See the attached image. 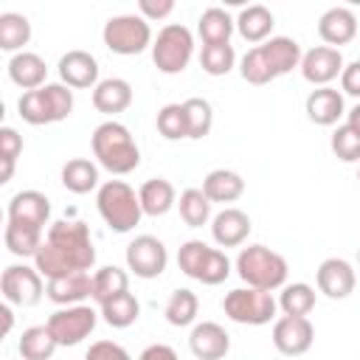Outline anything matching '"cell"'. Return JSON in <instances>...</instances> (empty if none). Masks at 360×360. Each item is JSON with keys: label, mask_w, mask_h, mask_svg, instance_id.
I'll use <instances>...</instances> for the list:
<instances>
[{"label": "cell", "mask_w": 360, "mask_h": 360, "mask_svg": "<svg viewBox=\"0 0 360 360\" xmlns=\"http://www.w3.org/2000/svg\"><path fill=\"white\" fill-rule=\"evenodd\" d=\"M96 264V248L90 239V228L79 219H59L48 228L42 248L34 256V267L45 278L90 270Z\"/></svg>", "instance_id": "1"}, {"label": "cell", "mask_w": 360, "mask_h": 360, "mask_svg": "<svg viewBox=\"0 0 360 360\" xmlns=\"http://www.w3.org/2000/svg\"><path fill=\"white\" fill-rule=\"evenodd\" d=\"M90 143H93V155L98 166H104L112 174H129L141 163V149L121 121H112V118L101 121L93 129Z\"/></svg>", "instance_id": "2"}, {"label": "cell", "mask_w": 360, "mask_h": 360, "mask_svg": "<svg viewBox=\"0 0 360 360\" xmlns=\"http://www.w3.org/2000/svg\"><path fill=\"white\" fill-rule=\"evenodd\" d=\"M17 110H20V118L34 127L65 121L73 112V90L62 82H48L37 90L22 93L17 101Z\"/></svg>", "instance_id": "3"}, {"label": "cell", "mask_w": 360, "mask_h": 360, "mask_svg": "<svg viewBox=\"0 0 360 360\" xmlns=\"http://www.w3.org/2000/svg\"><path fill=\"white\" fill-rule=\"evenodd\" d=\"M96 208H98L101 219L115 233L132 231L141 222V217H143L141 197L124 180H107V183H101L98 186V194H96Z\"/></svg>", "instance_id": "4"}, {"label": "cell", "mask_w": 360, "mask_h": 360, "mask_svg": "<svg viewBox=\"0 0 360 360\" xmlns=\"http://www.w3.org/2000/svg\"><path fill=\"white\" fill-rule=\"evenodd\" d=\"M236 273L248 287L273 292L287 281V259L264 245H248L236 256Z\"/></svg>", "instance_id": "5"}, {"label": "cell", "mask_w": 360, "mask_h": 360, "mask_svg": "<svg viewBox=\"0 0 360 360\" xmlns=\"http://www.w3.org/2000/svg\"><path fill=\"white\" fill-rule=\"evenodd\" d=\"M191 53H194V37L183 22L163 25L152 42V62L166 76L183 73L191 62Z\"/></svg>", "instance_id": "6"}, {"label": "cell", "mask_w": 360, "mask_h": 360, "mask_svg": "<svg viewBox=\"0 0 360 360\" xmlns=\"http://www.w3.org/2000/svg\"><path fill=\"white\" fill-rule=\"evenodd\" d=\"M101 39L118 56H138L152 45V28L141 14H115L104 22Z\"/></svg>", "instance_id": "7"}, {"label": "cell", "mask_w": 360, "mask_h": 360, "mask_svg": "<svg viewBox=\"0 0 360 360\" xmlns=\"http://www.w3.org/2000/svg\"><path fill=\"white\" fill-rule=\"evenodd\" d=\"M278 301L267 292V290H256V287H236L222 298V309L233 323H245V326H262L270 323L276 315Z\"/></svg>", "instance_id": "8"}, {"label": "cell", "mask_w": 360, "mask_h": 360, "mask_svg": "<svg viewBox=\"0 0 360 360\" xmlns=\"http://www.w3.org/2000/svg\"><path fill=\"white\" fill-rule=\"evenodd\" d=\"M98 312L87 304H76V307H62L48 318V329L56 338L59 346H79L93 329H96Z\"/></svg>", "instance_id": "9"}, {"label": "cell", "mask_w": 360, "mask_h": 360, "mask_svg": "<svg viewBox=\"0 0 360 360\" xmlns=\"http://www.w3.org/2000/svg\"><path fill=\"white\" fill-rule=\"evenodd\" d=\"M0 290H3V298L14 307H34L45 292L42 273L28 264H8L0 276Z\"/></svg>", "instance_id": "10"}, {"label": "cell", "mask_w": 360, "mask_h": 360, "mask_svg": "<svg viewBox=\"0 0 360 360\" xmlns=\"http://www.w3.org/2000/svg\"><path fill=\"white\" fill-rule=\"evenodd\" d=\"M166 264H169V253L158 236L141 233L127 245V267L138 278H158L166 270Z\"/></svg>", "instance_id": "11"}, {"label": "cell", "mask_w": 360, "mask_h": 360, "mask_svg": "<svg viewBox=\"0 0 360 360\" xmlns=\"http://www.w3.org/2000/svg\"><path fill=\"white\" fill-rule=\"evenodd\" d=\"M315 340V326L304 315H281L273 323V346L284 357H301Z\"/></svg>", "instance_id": "12"}, {"label": "cell", "mask_w": 360, "mask_h": 360, "mask_svg": "<svg viewBox=\"0 0 360 360\" xmlns=\"http://www.w3.org/2000/svg\"><path fill=\"white\" fill-rule=\"evenodd\" d=\"M6 217H8V222H14V225H25V228L45 231V225H48V219H51V200H48L42 191H37V188L17 191V194L8 200Z\"/></svg>", "instance_id": "13"}, {"label": "cell", "mask_w": 360, "mask_h": 360, "mask_svg": "<svg viewBox=\"0 0 360 360\" xmlns=\"http://www.w3.org/2000/svg\"><path fill=\"white\" fill-rule=\"evenodd\" d=\"M301 76L309 84L318 87H329L332 79H338L343 73V53L340 48H329V45H315L301 56Z\"/></svg>", "instance_id": "14"}, {"label": "cell", "mask_w": 360, "mask_h": 360, "mask_svg": "<svg viewBox=\"0 0 360 360\" xmlns=\"http://www.w3.org/2000/svg\"><path fill=\"white\" fill-rule=\"evenodd\" d=\"M354 267L346 262V259H338V256H332V259H323L321 264H318V270H315V284H318V290L326 295V298H335V301H340V298H349L352 295V290H354Z\"/></svg>", "instance_id": "15"}, {"label": "cell", "mask_w": 360, "mask_h": 360, "mask_svg": "<svg viewBox=\"0 0 360 360\" xmlns=\"http://www.w3.org/2000/svg\"><path fill=\"white\" fill-rule=\"evenodd\" d=\"M45 295L59 304V307H76L84 298H93V276L87 270L79 273H68V276H56L48 278L45 284Z\"/></svg>", "instance_id": "16"}, {"label": "cell", "mask_w": 360, "mask_h": 360, "mask_svg": "<svg viewBox=\"0 0 360 360\" xmlns=\"http://www.w3.org/2000/svg\"><path fill=\"white\" fill-rule=\"evenodd\" d=\"M188 349L197 360H222L231 349V335L214 323V321H202L191 329L188 335Z\"/></svg>", "instance_id": "17"}, {"label": "cell", "mask_w": 360, "mask_h": 360, "mask_svg": "<svg viewBox=\"0 0 360 360\" xmlns=\"http://www.w3.org/2000/svg\"><path fill=\"white\" fill-rule=\"evenodd\" d=\"M318 34L321 39L329 45V48H338V45H346L357 37V17L352 8L346 6H332L321 14L318 20Z\"/></svg>", "instance_id": "18"}, {"label": "cell", "mask_w": 360, "mask_h": 360, "mask_svg": "<svg viewBox=\"0 0 360 360\" xmlns=\"http://www.w3.org/2000/svg\"><path fill=\"white\" fill-rule=\"evenodd\" d=\"M59 79L68 87H96L98 84V62L87 51H68L59 59Z\"/></svg>", "instance_id": "19"}, {"label": "cell", "mask_w": 360, "mask_h": 360, "mask_svg": "<svg viewBox=\"0 0 360 360\" xmlns=\"http://www.w3.org/2000/svg\"><path fill=\"white\" fill-rule=\"evenodd\" d=\"M250 233V217L239 208H222L211 219V236L219 248H236Z\"/></svg>", "instance_id": "20"}, {"label": "cell", "mask_w": 360, "mask_h": 360, "mask_svg": "<svg viewBox=\"0 0 360 360\" xmlns=\"http://www.w3.org/2000/svg\"><path fill=\"white\" fill-rule=\"evenodd\" d=\"M45 76H48V65H45V59H42L39 53H34V51H20V53H14V56L8 59V79H11L17 87H22L25 93H28V90H37V87H42V84H48Z\"/></svg>", "instance_id": "21"}, {"label": "cell", "mask_w": 360, "mask_h": 360, "mask_svg": "<svg viewBox=\"0 0 360 360\" xmlns=\"http://www.w3.org/2000/svg\"><path fill=\"white\" fill-rule=\"evenodd\" d=\"M129 104H132V84L127 79L110 76V79H101L93 87V107L104 115L124 112Z\"/></svg>", "instance_id": "22"}, {"label": "cell", "mask_w": 360, "mask_h": 360, "mask_svg": "<svg viewBox=\"0 0 360 360\" xmlns=\"http://www.w3.org/2000/svg\"><path fill=\"white\" fill-rule=\"evenodd\" d=\"M307 118L318 127H332L338 124V118L346 112L343 110V93H338L335 87H318L307 96Z\"/></svg>", "instance_id": "23"}, {"label": "cell", "mask_w": 360, "mask_h": 360, "mask_svg": "<svg viewBox=\"0 0 360 360\" xmlns=\"http://www.w3.org/2000/svg\"><path fill=\"white\" fill-rule=\"evenodd\" d=\"M273 25H276L273 11L267 6H259V3L245 6L239 11V17H236V31H239V37L245 42H267Z\"/></svg>", "instance_id": "24"}, {"label": "cell", "mask_w": 360, "mask_h": 360, "mask_svg": "<svg viewBox=\"0 0 360 360\" xmlns=\"http://www.w3.org/2000/svg\"><path fill=\"white\" fill-rule=\"evenodd\" d=\"M262 51H264V56H267L276 79L284 76V73H290L292 68H298L301 65V56H304L301 53V45L292 37H270L267 42H262Z\"/></svg>", "instance_id": "25"}, {"label": "cell", "mask_w": 360, "mask_h": 360, "mask_svg": "<svg viewBox=\"0 0 360 360\" xmlns=\"http://www.w3.org/2000/svg\"><path fill=\"white\" fill-rule=\"evenodd\" d=\"M233 28H236V20H233L225 8H219V6L205 8V11L200 14V20H197V34H200L202 45L228 42L231 34H233Z\"/></svg>", "instance_id": "26"}, {"label": "cell", "mask_w": 360, "mask_h": 360, "mask_svg": "<svg viewBox=\"0 0 360 360\" xmlns=\"http://www.w3.org/2000/svg\"><path fill=\"white\" fill-rule=\"evenodd\" d=\"M245 191V180L231 169H214L202 180V194L211 202H233Z\"/></svg>", "instance_id": "27"}, {"label": "cell", "mask_w": 360, "mask_h": 360, "mask_svg": "<svg viewBox=\"0 0 360 360\" xmlns=\"http://www.w3.org/2000/svg\"><path fill=\"white\" fill-rule=\"evenodd\" d=\"M138 197H141V208L146 217H163L174 205V186L166 177H149L141 186Z\"/></svg>", "instance_id": "28"}, {"label": "cell", "mask_w": 360, "mask_h": 360, "mask_svg": "<svg viewBox=\"0 0 360 360\" xmlns=\"http://www.w3.org/2000/svg\"><path fill=\"white\" fill-rule=\"evenodd\" d=\"M121 292H129V276L127 270L115 267V264H107L101 270L93 273V301L98 307H104L107 301L118 298Z\"/></svg>", "instance_id": "29"}, {"label": "cell", "mask_w": 360, "mask_h": 360, "mask_svg": "<svg viewBox=\"0 0 360 360\" xmlns=\"http://www.w3.org/2000/svg\"><path fill=\"white\" fill-rule=\"evenodd\" d=\"M62 186L73 194H87L98 186V166L87 158H73L62 166Z\"/></svg>", "instance_id": "30"}, {"label": "cell", "mask_w": 360, "mask_h": 360, "mask_svg": "<svg viewBox=\"0 0 360 360\" xmlns=\"http://www.w3.org/2000/svg\"><path fill=\"white\" fill-rule=\"evenodd\" d=\"M56 338L51 335L48 326H28L20 335V357L22 360H51L56 352Z\"/></svg>", "instance_id": "31"}, {"label": "cell", "mask_w": 360, "mask_h": 360, "mask_svg": "<svg viewBox=\"0 0 360 360\" xmlns=\"http://www.w3.org/2000/svg\"><path fill=\"white\" fill-rule=\"evenodd\" d=\"M28 39H31V22H28V17L25 14H17V11H3L0 14V48L20 53V48L28 45Z\"/></svg>", "instance_id": "32"}, {"label": "cell", "mask_w": 360, "mask_h": 360, "mask_svg": "<svg viewBox=\"0 0 360 360\" xmlns=\"http://www.w3.org/2000/svg\"><path fill=\"white\" fill-rule=\"evenodd\" d=\"M138 315H141V304H138V298H135L132 292H121L118 298H112V301H107V304L101 307L104 323H110V326H115V329L132 326V323L138 321Z\"/></svg>", "instance_id": "33"}, {"label": "cell", "mask_w": 360, "mask_h": 360, "mask_svg": "<svg viewBox=\"0 0 360 360\" xmlns=\"http://www.w3.org/2000/svg\"><path fill=\"white\" fill-rule=\"evenodd\" d=\"M177 208L188 228H202L211 219V200L202 194V188H186L177 200Z\"/></svg>", "instance_id": "34"}, {"label": "cell", "mask_w": 360, "mask_h": 360, "mask_svg": "<svg viewBox=\"0 0 360 360\" xmlns=\"http://www.w3.org/2000/svg\"><path fill=\"white\" fill-rule=\"evenodd\" d=\"M197 309H200V301H197V295H194L191 290L180 287V290H174V292L169 295L163 315H166V321H169L172 326H188V323H194V318H197Z\"/></svg>", "instance_id": "35"}, {"label": "cell", "mask_w": 360, "mask_h": 360, "mask_svg": "<svg viewBox=\"0 0 360 360\" xmlns=\"http://www.w3.org/2000/svg\"><path fill=\"white\" fill-rule=\"evenodd\" d=\"M6 248L14 253V256H37V250L42 248V231L37 228H25V225H14V222H6Z\"/></svg>", "instance_id": "36"}, {"label": "cell", "mask_w": 360, "mask_h": 360, "mask_svg": "<svg viewBox=\"0 0 360 360\" xmlns=\"http://www.w3.org/2000/svg\"><path fill=\"white\" fill-rule=\"evenodd\" d=\"M278 307L284 315H309L315 309V290L304 281H295V284H284L281 295H278Z\"/></svg>", "instance_id": "37"}, {"label": "cell", "mask_w": 360, "mask_h": 360, "mask_svg": "<svg viewBox=\"0 0 360 360\" xmlns=\"http://www.w3.org/2000/svg\"><path fill=\"white\" fill-rule=\"evenodd\" d=\"M239 73H242V79H245L248 84H256V87L270 84V82L276 79V73H273V68H270V62H267L262 45H253V48L242 56V62H239Z\"/></svg>", "instance_id": "38"}, {"label": "cell", "mask_w": 360, "mask_h": 360, "mask_svg": "<svg viewBox=\"0 0 360 360\" xmlns=\"http://www.w3.org/2000/svg\"><path fill=\"white\" fill-rule=\"evenodd\" d=\"M158 132L166 141H180L188 138V118H186V107L183 104H166L158 110Z\"/></svg>", "instance_id": "39"}, {"label": "cell", "mask_w": 360, "mask_h": 360, "mask_svg": "<svg viewBox=\"0 0 360 360\" xmlns=\"http://www.w3.org/2000/svg\"><path fill=\"white\" fill-rule=\"evenodd\" d=\"M236 62L233 45L231 42H219V45H202L200 51V65L208 76H225Z\"/></svg>", "instance_id": "40"}, {"label": "cell", "mask_w": 360, "mask_h": 360, "mask_svg": "<svg viewBox=\"0 0 360 360\" xmlns=\"http://www.w3.org/2000/svg\"><path fill=\"white\" fill-rule=\"evenodd\" d=\"M183 107H186V118H188V138H194V141L205 138L211 132V127H214V110H211V104L205 98H197L194 96V98H186Z\"/></svg>", "instance_id": "41"}, {"label": "cell", "mask_w": 360, "mask_h": 360, "mask_svg": "<svg viewBox=\"0 0 360 360\" xmlns=\"http://www.w3.org/2000/svg\"><path fill=\"white\" fill-rule=\"evenodd\" d=\"M329 146H332L335 158L343 160V163L360 160V132H354L349 124H343V127H338V129L332 132Z\"/></svg>", "instance_id": "42"}, {"label": "cell", "mask_w": 360, "mask_h": 360, "mask_svg": "<svg viewBox=\"0 0 360 360\" xmlns=\"http://www.w3.org/2000/svg\"><path fill=\"white\" fill-rule=\"evenodd\" d=\"M208 250H211V248H208L205 242H200V239H188V242H183L180 250H177V264H180V270H183L188 278L197 281L200 267H202Z\"/></svg>", "instance_id": "43"}, {"label": "cell", "mask_w": 360, "mask_h": 360, "mask_svg": "<svg viewBox=\"0 0 360 360\" xmlns=\"http://www.w3.org/2000/svg\"><path fill=\"white\" fill-rule=\"evenodd\" d=\"M20 152H22V138L17 135V129L3 127V129H0V160H3L0 183H8V180H11V174H14V160L20 158Z\"/></svg>", "instance_id": "44"}, {"label": "cell", "mask_w": 360, "mask_h": 360, "mask_svg": "<svg viewBox=\"0 0 360 360\" xmlns=\"http://www.w3.org/2000/svg\"><path fill=\"white\" fill-rule=\"evenodd\" d=\"M228 276H231V262H228V256H225L222 250L211 248L208 256H205V262H202V267H200L197 281L214 287V284H222Z\"/></svg>", "instance_id": "45"}, {"label": "cell", "mask_w": 360, "mask_h": 360, "mask_svg": "<svg viewBox=\"0 0 360 360\" xmlns=\"http://www.w3.org/2000/svg\"><path fill=\"white\" fill-rule=\"evenodd\" d=\"M84 360H132L129 352L115 340H96L84 352Z\"/></svg>", "instance_id": "46"}, {"label": "cell", "mask_w": 360, "mask_h": 360, "mask_svg": "<svg viewBox=\"0 0 360 360\" xmlns=\"http://www.w3.org/2000/svg\"><path fill=\"white\" fill-rule=\"evenodd\" d=\"M138 11L143 20H163L174 11V0H138Z\"/></svg>", "instance_id": "47"}, {"label": "cell", "mask_w": 360, "mask_h": 360, "mask_svg": "<svg viewBox=\"0 0 360 360\" xmlns=\"http://www.w3.org/2000/svg\"><path fill=\"white\" fill-rule=\"evenodd\" d=\"M340 87H343V93H349V96L360 98V59H354V62L343 65V73H340Z\"/></svg>", "instance_id": "48"}, {"label": "cell", "mask_w": 360, "mask_h": 360, "mask_svg": "<svg viewBox=\"0 0 360 360\" xmlns=\"http://www.w3.org/2000/svg\"><path fill=\"white\" fill-rule=\"evenodd\" d=\"M138 360H177V352L166 343H152L138 354Z\"/></svg>", "instance_id": "49"}, {"label": "cell", "mask_w": 360, "mask_h": 360, "mask_svg": "<svg viewBox=\"0 0 360 360\" xmlns=\"http://www.w3.org/2000/svg\"><path fill=\"white\" fill-rule=\"evenodd\" d=\"M346 115H349V121H346V124H349L354 132H360V101H357V104H354V107H352Z\"/></svg>", "instance_id": "50"}, {"label": "cell", "mask_w": 360, "mask_h": 360, "mask_svg": "<svg viewBox=\"0 0 360 360\" xmlns=\"http://www.w3.org/2000/svg\"><path fill=\"white\" fill-rule=\"evenodd\" d=\"M0 315H3V335H8V332H11V323H14V315H11L8 304L0 307Z\"/></svg>", "instance_id": "51"}, {"label": "cell", "mask_w": 360, "mask_h": 360, "mask_svg": "<svg viewBox=\"0 0 360 360\" xmlns=\"http://www.w3.org/2000/svg\"><path fill=\"white\" fill-rule=\"evenodd\" d=\"M357 262H360V250H357Z\"/></svg>", "instance_id": "52"}, {"label": "cell", "mask_w": 360, "mask_h": 360, "mask_svg": "<svg viewBox=\"0 0 360 360\" xmlns=\"http://www.w3.org/2000/svg\"><path fill=\"white\" fill-rule=\"evenodd\" d=\"M357 180H360V172H357Z\"/></svg>", "instance_id": "53"}]
</instances>
